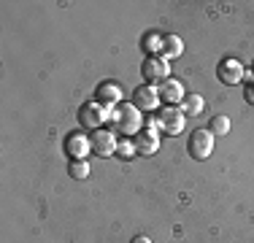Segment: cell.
I'll return each instance as SVG.
<instances>
[{"label":"cell","mask_w":254,"mask_h":243,"mask_svg":"<svg viewBox=\"0 0 254 243\" xmlns=\"http://www.w3.org/2000/svg\"><path fill=\"white\" fill-rule=\"evenodd\" d=\"M143 117L132 103H125V106H117L111 108V119H108V130H114L117 135H125V138H135L138 132L143 130Z\"/></svg>","instance_id":"1"},{"label":"cell","mask_w":254,"mask_h":243,"mask_svg":"<svg viewBox=\"0 0 254 243\" xmlns=\"http://www.w3.org/2000/svg\"><path fill=\"white\" fill-rule=\"evenodd\" d=\"M184 124H187V114L179 106H165L157 114V130H160V135H168V138L181 135Z\"/></svg>","instance_id":"2"},{"label":"cell","mask_w":254,"mask_h":243,"mask_svg":"<svg viewBox=\"0 0 254 243\" xmlns=\"http://www.w3.org/2000/svg\"><path fill=\"white\" fill-rule=\"evenodd\" d=\"M214 132L208 130V127H200V130H192L190 132V143H187V154L192 157V160L203 162L208 160L211 154H214Z\"/></svg>","instance_id":"3"},{"label":"cell","mask_w":254,"mask_h":243,"mask_svg":"<svg viewBox=\"0 0 254 243\" xmlns=\"http://www.w3.org/2000/svg\"><path fill=\"white\" fill-rule=\"evenodd\" d=\"M108 119H111V108L100 106V103H84L81 108H78V122H81V127H87V130H103V127L108 124Z\"/></svg>","instance_id":"4"},{"label":"cell","mask_w":254,"mask_h":243,"mask_svg":"<svg viewBox=\"0 0 254 243\" xmlns=\"http://www.w3.org/2000/svg\"><path fill=\"white\" fill-rule=\"evenodd\" d=\"M141 76L146 84H162L171 78V62H168L165 57H146L141 65Z\"/></svg>","instance_id":"5"},{"label":"cell","mask_w":254,"mask_h":243,"mask_svg":"<svg viewBox=\"0 0 254 243\" xmlns=\"http://www.w3.org/2000/svg\"><path fill=\"white\" fill-rule=\"evenodd\" d=\"M244 76H246V68H244V62L235 60V57H225L219 65H216V78H219L225 87H235V84H241V81H244Z\"/></svg>","instance_id":"6"},{"label":"cell","mask_w":254,"mask_h":243,"mask_svg":"<svg viewBox=\"0 0 254 243\" xmlns=\"http://www.w3.org/2000/svg\"><path fill=\"white\" fill-rule=\"evenodd\" d=\"M89 143H92V154L98 157H114L117 154V132L108 130V127H103V130H95L92 135H89Z\"/></svg>","instance_id":"7"},{"label":"cell","mask_w":254,"mask_h":243,"mask_svg":"<svg viewBox=\"0 0 254 243\" xmlns=\"http://www.w3.org/2000/svg\"><path fill=\"white\" fill-rule=\"evenodd\" d=\"M160 92H157V87L154 84H141V87L132 92V106L138 108L141 114H152L160 108Z\"/></svg>","instance_id":"8"},{"label":"cell","mask_w":254,"mask_h":243,"mask_svg":"<svg viewBox=\"0 0 254 243\" xmlns=\"http://www.w3.org/2000/svg\"><path fill=\"white\" fill-rule=\"evenodd\" d=\"M132 143H135V154L138 157H154L157 151H160V130L143 127V130L132 138Z\"/></svg>","instance_id":"9"},{"label":"cell","mask_w":254,"mask_h":243,"mask_svg":"<svg viewBox=\"0 0 254 243\" xmlns=\"http://www.w3.org/2000/svg\"><path fill=\"white\" fill-rule=\"evenodd\" d=\"M122 87H119L117 81H103L98 89H95V103H100V106H106V108H117V106H122Z\"/></svg>","instance_id":"10"},{"label":"cell","mask_w":254,"mask_h":243,"mask_svg":"<svg viewBox=\"0 0 254 243\" xmlns=\"http://www.w3.org/2000/svg\"><path fill=\"white\" fill-rule=\"evenodd\" d=\"M63 146H65V154H68L70 160H87V154L92 151L89 135H84V132H70Z\"/></svg>","instance_id":"11"},{"label":"cell","mask_w":254,"mask_h":243,"mask_svg":"<svg viewBox=\"0 0 254 243\" xmlns=\"http://www.w3.org/2000/svg\"><path fill=\"white\" fill-rule=\"evenodd\" d=\"M157 92H160V100L165 103V106H181V100L187 97L184 92V84L179 81V78H168V81L157 84Z\"/></svg>","instance_id":"12"},{"label":"cell","mask_w":254,"mask_h":243,"mask_svg":"<svg viewBox=\"0 0 254 243\" xmlns=\"http://www.w3.org/2000/svg\"><path fill=\"white\" fill-rule=\"evenodd\" d=\"M181 54H184V41L179 38V35H165V38H162V52H160V57H165L168 62H171V60H176V57H181Z\"/></svg>","instance_id":"13"},{"label":"cell","mask_w":254,"mask_h":243,"mask_svg":"<svg viewBox=\"0 0 254 243\" xmlns=\"http://www.w3.org/2000/svg\"><path fill=\"white\" fill-rule=\"evenodd\" d=\"M203 106H205L203 97H200V95H195V92H190V95L184 97V100H181V106H179V108L187 114V117H200V114H203Z\"/></svg>","instance_id":"14"},{"label":"cell","mask_w":254,"mask_h":243,"mask_svg":"<svg viewBox=\"0 0 254 243\" xmlns=\"http://www.w3.org/2000/svg\"><path fill=\"white\" fill-rule=\"evenodd\" d=\"M162 38H165V35H160V33H146V35H143L141 46H143V52H146V57H160Z\"/></svg>","instance_id":"15"},{"label":"cell","mask_w":254,"mask_h":243,"mask_svg":"<svg viewBox=\"0 0 254 243\" xmlns=\"http://www.w3.org/2000/svg\"><path fill=\"white\" fill-rule=\"evenodd\" d=\"M89 173H92V168H89L87 160H70L68 162V176L70 179L84 181V179H89Z\"/></svg>","instance_id":"16"},{"label":"cell","mask_w":254,"mask_h":243,"mask_svg":"<svg viewBox=\"0 0 254 243\" xmlns=\"http://www.w3.org/2000/svg\"><path fill=\"white\" fill-rule=\"evenodd\" d=\"M208 130L214 132V135H230V130H233V122H230L227 117H214L211 119V124H208Z\"/></svg>","instance_id":"17"},{"label":"cell","mask_w":254,"mask_h":243,"mask_svg":"<svg viewBox=\"0 0 254 243\" xmlns=\"http://www.w3.org/2000/svg\"><path fill=\"white\" fill-rule=\"evenodd\" d=\"M117 154L122 157V160H132L135 154V143H132V138H122V141L117 143Z\"/></svg>","instance_id":"18"},{"label":"cell","mask_w":254,"mask_h":243,"mask_svg":"<svg viewBox=\"0 0 254 243\" xmlns=\"http://www.w3.org/2000/svg\"><path fill=\"white\" fill-rule=\"evenodd\" d=\"M244 97H246V103H252V106H254V78L244 87Z\"/></svg>","instance_id":"19"},{"label":"cell","mask_w":254,"mask_h":243,"mask_svg":"<svg viewBox=\"0 0 254 243\" xmlns=\"http://www.w3.org/2000/svg\"><path fill=\"white\" fill-rule=\"evenodd\" d=\"M130 243H152V238H149V235H135Z\"/></svg>","instance_id":"20"},{"label":"cell","mask_w":254,"mask_h":243,"mask_svg":"<svg viewBox=\"0 0 254 243\" xmlns=\"http://www.w3.org/2000/svg\"><path fill=\"white\" fill-rule=\"evenodd\" d=\"M252 78H254V62H252Z\"/></svg>","instance_id":"21"}]
</instances>
